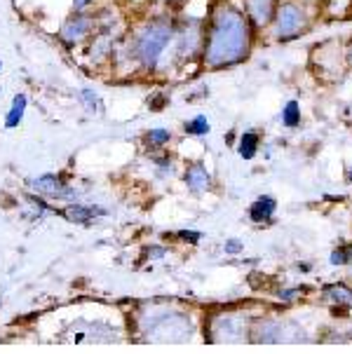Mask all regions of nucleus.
I'll return each instance as SVG.
<instances>
[{
    "mask_svg": "<svg viewBox=\"0 0 352 354\" xmlns=\"http://www.w3.org/2000/svg\"><path fill=\"white\" fill-rule=\"evenodd\" d=\"M242 251H244V244L240 239H228V242H225V254L237 256V254H242Z\"/></svg>",
    "mask_w": 352,
    "mask_h": 354,
    "instance_id": "22",
    "label": "nucleus"
},
{
    "mask_svg": "<svg viewBox=\"0 0 352 354\" xmlns=\"http://www.w3.org/2000/svg\"><path fill=\"white\" fill-rule=\"evenodd\" d=\"M256 28L242 8L219 0L210 10L200 66L205 71H225L240 66L254 50Z\"/></svg>",
    "mask_w": 352,
    "mask_h": 354,
    "instance_id": "2",
    "label": "nucleus"
},
{
    "mask_svg": "<svg viewBox=\"0 0 352 354\" xmlns=\"http://www.w3.org/2000/svg\"><path fill=\"white\" fill-rule=\"evenodd\" d=\"M212 131V122L207 115H193L190 120L183 122V134L186 136H195V139H202V136H207Z\"/></svg>",
    "mask_w": 352,
    "mask_h": 354,
    "instance_id": "15",
    "label": "nucleus"
},
{
    "mask_svg": "<svg viewBox=\"0 0 352 354\" xmlns=\"http://www.w3.org/2000/svg\"><path fill=\"white\" fill-rule=\"evenodd\" d=\"M176 239H181V242H188V244H198L200 239H202V232H198V230H178Z\"/></svg>",
    "mask_w": 352,
    "mask_h": 354,
    "instance_id": "19",
    "label": "nucleus"
},
{
    "mask_svg": "<svg viewBox=\"0 0 352 354\" xmlns=\"http://www.w3.org/2000/svg\"><path fill=\"white\" fill-rule=\"evenodd\" d=\"M282 122H284V127H289V129L301 124V104H298L296 99L289 101V104L282 108Z\"/></svg>",
    "mask_w": 352,
    "mask_h": 354,
    "instance_id": "17",
    "label": "nucleus"
},
{
    "mask_svg": "<svg viewBox=\"0 0 352 354\" xmlns=\"http://www.w3.org/2000/svg\"><path fill=\"white\" fill-rule=\"evenodd\" d=\"M275 209H277L275 197L261 195V197H256L252 202V207H249V218H252L254 223H263V221H270L272 216H275Z\"/></svg>",
    "mask_w": 352,
    "mask_h": 354,
    "instance_id": "13",
    "label": "nucleus"
},
{
    "mask_svg": "<svg viewBox=\"0 0 352 354\" xmlns=\"http://www.w3.org/2000/svg\"><path fill=\"white\" fill-rule=\"evenodd\" d=\"M331 263L333 266H345V263H352V247H341L331 254Z\"/></svg>",
    "mask_w": 352,
    "mask_h": 354,
    "instance_id": "18",
    "label": "nucleus"
},
{
    "mask_svg": "<svg viewBox=\"0 0 352 354\" xmlns=\"http://www.w3.org/2000/svg\"><path fill=\"white\" fill-rule=\"evenodd\" d=\"M0 94H3V87H0Z\"/></svg>",
    "mask_w": 352,
    "mask_h": 354,
    "instance_id": "28",
    "label": "nucleus"
},
{
    "mask_svg": "<svg viewBox=\"0 0 352 354\" xmlns=\"http://www.w3.org/2000/svg\"><path fill=\"white\" fill-rule=\"evenodd\" d=\"M57 212V209H55ZM62 218H66L68 223H75V225H92L94 221L99 218H106L109 216V209L101 207V204H94V202H68L64 204L62 209L57 212Z\"/></svg>",
    "mask_w": 352,
    "mask_h": 354,
    "instance_id": "7",
    "label": "nucleus"
},
{
    "mask_svg": "<svg viewBox=\"0 0 352 354\" xmlns=\"http://www.w3.org/2000/svg\"><path fill=\"white\" fill-rule=\"evenodd\" d=\"M174 141V131L169 127H151L141 134V146L146 153L151 151H167Z\"/></svg>",
    "mask_w": 352,
    "mask_h": 354,
    "instance_id": "11",
    "label": "nucleus"
},
{
    "mask_svg": "<svg viewBox=\"0 0 352 354\" xmlns=\"http://www.w3.org/2000/svg\"><path fill=\"white\" fill-rule=\"evenodd\" d=\"M270 26H272V38L279 40V43L294 40L301 33H306L308 12L298 0H279Z\"/></svg>",
    "mask_w": 352,
    "mask_h": 354,
    "instance_id": "6",
    "label": "nucleus"
},
{
    "mask_svg": "<svg viewBox=\"0 0 352 354\" xmlns=\"http://www.w3.org/2000/svg\"><path fill=\"white\" fill-rule=\"evenodd\" d=\"M148 256H151V258H163V256H167V249L165 247H151V249H148Z\"/></svg>",
    "mask_w": 352,
    "mask_h": 354,
    "instance_id": "23",
    "label": "nucleus"
},
{
    "mask_svg": "<svg viewBox=\"0 0 352 354\" xmlns=\"http://www.w3.org/2000/svg\"><path fill=\"white\" fill-rule=\"evenodd\" d=\"M28 106H31V101H28V94L26 92L12 94L10 106H8V111H5V115H3V129L5 131L19 129L21 124H24V120H26Z\"/></svg>",
    "mask_w": 352,
    "mask_h": 354,
    "instance_id": "10",
    "label": "nucleus"
},
{
    "mask_svg": "<svg viewBox=\"0 0 352 354\" xmlns=\"http://www.w3.org/2000/svg\"><path fill=\"white\" fill-rule=\"evenodd\" d=\"M326 291H331V296L336 298V301H350V291L345 289L343 284H336V286H326Z\"/></svg>",
    "mask_w": 352,
    "mask_h": 354,
    "instance_id": "20",
    "label": "nucleus"
},
{
    "mask_svg": "<svg viewBox=\"0 0 352 354\" xmlns=\"http://www.w3.org/2000/svg\"><path fill=\"white\" fill-rule=\"evenodd\" d=\"M348 183H352V167L348 169Z\"/></svg>",
    "mask_w": 352,
    "mask_h": 354,
    "instance_id": "25",
    "label": "nucleus"
},
{
    "mask_svg": "<svg viewBox=\"0 0 352 354\" xmlns=\"http://www.w3.org/2000/svg\"><path fill=\"white\" fill-rule=\"evenodd\" d=\"M169 101L172 97L165 92V89H153L151 94H148V99H146V108L151 113H163L167 106H169Z\"/></svg>",
    "mask_w": 352,
    "mask_h": 354,
    "instance_id": "16",
    "label": "nucleus"
},
{
    "mask_svg": "<svg viewBox=\"0 0 352 354\" xmlns=\"http://www.w3.org/2000/svg\"><path fill=\"white\" fill-rule=\"evenodd\" d=\"M122 33L124 31H97L73 57L85 66L87 71H94V73H99V71H111L118 40L122 38Z\"/></svg>",
    "mask_w": 352,
    "mask_h": 354,
    "instance_id": "4",
    "label": "nucleus"
},
{
    "mask_svg": "<svg viewBox=\"0 0 352 354\" xmlns=\"http://www.w3.org/2000/svg\"><path fill=\"white\" fill-rule=\"evenodd\" d=\"M313 3H324V0H313Z\"/></svg>",
    "mask_w": 352,
    "mask_h": 354,
    "instance_id": "27",
    "label": "nucleus"
},
{
    "mask_svg": "<svg viewBox=\"0 0 352 354\" xmlns=\"http://www.w3.org/2000/svg\"><path fill=\"white\" fill-rule=\"evenodd\" d=\"M176 33L174 10H146L129 19L118 40L111 75L118 80L160 77L167 73V62L174 68L172 45Z\"/></svg>",
    "mask_w": 352,
    "mask_h": 354,
    "instance_id": "1",
    "label": "nucleus"
},
{
    "mask_svg": "<svg viewBox=\"0 0 352 354\" xmlns=\"http://www.w3.org/2000/svg\"><path fill=\"white\" fill-rule=\"evenodd\" d=\"M259 148H261V134L256 129H247L240 134L237 139V153H240L242 160H254L259 155Z\"/></svg>",
    "mask_w": 352,
    "mask_h": 354,
    "instance_id": "14",
    "label": "nucleus"
},
{
    "mask_svg": "<svg viewBox=\"0 0 352 354\" xmlns=\"http://www.w3.org/2000/svg\"><path fill=\"white\" fill-rule=\"evenodd\" d=\"M101 0H71V10H92Z\"/></svg>",
    "mask_w": 352,
    "mask_h": 354,
    "instance_id": "21",
    "label": "nucleus"
},
{
    "mask_svg": "<svg viewBox=\"0 0 352 354\" xmlns=\"http://www.w3.org/2000/svg\"><path fill=\"white\" fill-rule=\"evenodd\" d=\"M183 183H186L188 193L202 195L212 188L214 178L205 162H190V165H186V169H183Z\"/></svg>",
    "mask_w": 352,
    "mask_h": 354,
    "instance_id": "9",
    "label": "nucleus"
},
{
    "mask_svg": "<svg viewBox=\"0 0 352 354\" xmlns=\"http://www.w3.org/2000/svg\"><path fill=\"white\" fill-rule=\"evenodd\" d=\"M97 33V19L94 10H71L55 28L57 43L66 52L75 54L92 35Z\"/></svg>",
    "mask_w": 352,
    "mask_h": 354,
    "instance_id": "3",
    "label": "nucleus"
},
{
    "mask_svg": "<svg viewBox=\"0 0 352 354\" xmlns=\"http://www.w3.org/2000/svg\"><path fill=\"white\" fill-rule=\"evenodd\" d=\"M277 5H279V0H242L244 15L249 17V21H252V26L256 31L270 26Z\"/></svg>",
    "mask_w": 352,
    "mask_h": 354,
    "instance_id": "8",
    "label": "nucleus"
},
{
    "mask_svg": "<svg viewBox=\"0 0 352 354\" xmlns=\"http://www.w3.org/2000/svg\"><path fill=\"white\" fill-rule=\"evenodd\" d=\"M345 64H348V68H352V40H350V45L345 47Z\"/></svg>",
    "mask_w": 352,
    "mask_h": 354,
    "instance_id": "24",
    "label": "nucleus"
},
{
    "mask_svg": "<svg viewBox=\"0 0 352 354\" xmlns=\"http://www.w3.org/2000/svg\"><path fill=\"white\" fill-rule=\"evenodd\" d=\"M24 185H26L28 193L40 195L50 202L68 204V202H77L82 195L80 188H77L73 181H66V178L57 171H45V174H38V176H28L26 181H24Z\"/></svg>",
    "mask_w": 352,
    "mask_h": 354,
    "instance_id": "5",
    "label": "nucleus"
},
{
    "mask_svg": "<svg viewBox=\"0 0 352 354\" xmlns=\"http://www.w3.org/2000/svg\"><path fill=\"white\" fill-rule=\"evenodd\" d=\"M75 99H77V104L82 106V111H85L87 115L99 118V115H104V113H106V101L99 94L97 87H89V85L80 87L75 92Z\"/></svg>",
    "mask_w": 352,
    "mask_h": 354,
    "instance_id": "12",
    "label": "nucleus"
},
{
    "mask_svg": "<svg viewBox=\"0 0 352 354\" xmlns=\"http://www.w3.org/2000/svg\"><path fill=\"white\" fill-rule=\"evenodd\" d=\"M3 68H5V64H3V59H0V73H3Z\"/></svg>",
    "mask_w": 352,
    "mask_h": 354,
    "instance_id": "26",
    "label": "nucleus"
}]
</instances>
